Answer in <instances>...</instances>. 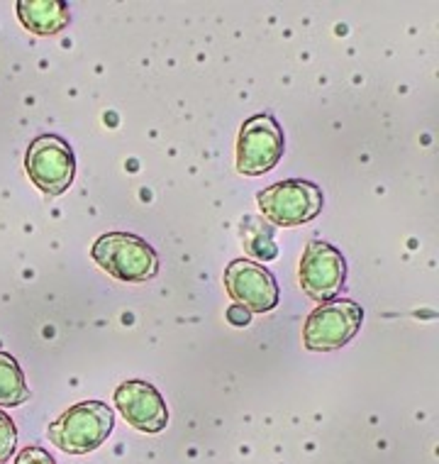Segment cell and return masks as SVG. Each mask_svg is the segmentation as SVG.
<instances>
[{"label": "cell", "mask_w": 439, "mask_h": 464, "mask_svg": "<svg viewBox=\"0 0 439 464\" xmlns=\"http://www.w3.org/2000/svg\"><path fill=\"white\" fill-rule=\"evenodd\" d=\"M91 256L112 279L128 284H142L159 272L157 249L132 232H105L91 249Z\"/></svg>", "instance_id": "6da1fadb"}, {"label": "cell", "mask_w": 439, "mask_h": 464, "mask_svg": "<svg viewBox=\"0 0 439 464\" xmlns=\"http://www.w3.org/2000/svg\"><path fill=\"white\" fill-rule=\"evenodd\" d=\"M115 413L100 401H81L49 425V442L69 455H88L108 440Z\"/></svg>", "instance_id": "7a4b0ae2"}, {"label": "cell", "mask_w": 439, "mask_h": 464, "mask_svg": "<svg viewBox=\"0 0 439 464\" xmlns=\"http://www.w3.org/2000/svg\"><path fill=\"white\" fill-rule=\"evenodd\" d=\"M259 210L266 220L279 227H296L310 223L322 210V191L320 186L303 181V179H288L279 184L263 188L256 196Z\"/></svg>", "instance_id": "3957f363"}, {"label": "cell", "mask_w": 439, "mask_h": 464, "mask_svg": "<svg viewBox=\"0 0 439 464\" xmlns=\"http://www.w3.org/2000/svg\"><path fill=\"white\" fill-rule=\"evenodd\" d=\"M24 169L42 193L62 196L76 177L72 144L59 135L34 137L24 154Z\"/></svg>", "instance_id": "277c9868"}, {"label": "cell", "mask_w": 439, "mask_h": 464, "mask_svg": "<svg viewBox=\"0 0 439 464\" xmlns=\"http://www.w3.org/2000/svg\"><path fill=\"white\" fill-rule=\"evenodd\" d=\"M283 130L269 112H256L240 128L237 137V171L244 177H262L283 157Z\"/></svg>", "instance_id": "5b68a950"}, {"label": "cell", "mask_w": 439, "mask_h": 464, "mask_svg": "<svg viewBox=\"0 0 439 464\" xmlns=\"http://www.w3.org/2000/svg\"><path fill=\"white\" fill-rule=\"evenodd\" d=\"M361 321H364V311L354 301L339 298V301L320 304L305 321V350H310V353L339 350L359 333Z\"/></svg>", "instance_id": "8992f818"}, {"label": "cell", "mask_w": 439, "mask_h": 464, "mask_svg": "<svg viewBox=\"0 0 439 464\" xmlns=\"http://www.w3.org/2000/svg\"><path fill=\"white\" fill-rule=\"evenodd\" d=\"M298 279H301L305 294L320 304L335 301L339 288L344 286V279H347V262H344L342 252L328 242H308V247L301 256Z\"/></svg>", "instance_id": "52a82bcc"}, {"label": "cell", "mask_w": 439, "mask_h": 464, "mask_svg": "<svg viewBox=\"0 0 439 464\" xmlns=\"http://www.w3.org/2000/svg\"><path fill=\"white\" fill-rule=\"evenodd\" d=\"M224 288L249 313H269L279 305V284L269 269L252 259H234L224 269Z\"/></svg>", "instance_id": "ba28073f"}, {"label": "cell", "mask_w": 439, "mask_h": 464, "mask_svg": "<svg viewBox=\"0 0 439 464\" xmlns=\"http://www.w3.org/2000/svg\"><path fill=\"white\" fill-rule=\"evenodd\" d=\"M115 406L132 428L142 432H161L168 423V409L157 386L139 379L122 382L115 389Z\"/></svg>", "instance_id": "9c48e42d"}, {"label": "cell", "mask_w": 439, "mask_h": 464, "mask_svg": "<svg viewBox=\"0 0 439 464\" xmlns=\"http://www.w3.org/2000/svg\"><path fill=\"white\" fill-rule=\"evenodd\" d=\"M17 17L24 30L49 37L64 30L72 20V13L62 0H17Z\"/></svg>", "instance_id": "30bf717a"}, {"label": "cell", "mask_w": 439, "mask_h": 464, "mask_svg": "<svg viewBox=\"0 0 439 464\" xmlns=\"http://www.w3.org/2000/svg\"><path fill=\"white\" fill-rule=\"evenodd\" d=\"M30 399L24 374L13 354L0 353V406H20Z\"/></svg>", "instance_id": "8fae6325"}, {"label": "cell", "mask_w": 439, "mask_h": 464, "mask_svg": "<svg viewBox=\"0 0 439 464\" xmlns=\"http://www.w3.org/2000/svg\"><path fill=\"white\" fill-rule=\"evenodd\" d=\"M17 445V428L13 423V418L5 413V411H0V464L8 462L10 455L15 452Z\"/></svg>", "instance_id": "7c38bea8"}, {"label": "cell", "mask_w": 439, "mask_h": 464, "mask_svg": "<svg viewBox=\"0 0 439 464\" xmlns=\"http://www.w3.org/2000/svg\"><path fill=\"white\" fill-rule=\"evenodd\" d=\"M15 464H56V462H54V457L49 455L44 448H34V445H30V448H24L23 452L15 457Z\"/></svg>", "instance_id": "4fadbf2b"}, {"label": "cell", "mask_w": 439, "mask_h": 464, "mask_svg": "<svg viewBox=\"0 0 439 464\" xmlns=\"http://www.w3.org/2000/svg\"><path fill=\"white\" fill-rule=\"evenodd\" d=\"M249 318H252V313L247 311V308H242V305H232L230 311H227V321L232 323V325H240V328H244L249 323Z\"/></svg>", "instance_id": "5bb4252c"}]
</instances>
